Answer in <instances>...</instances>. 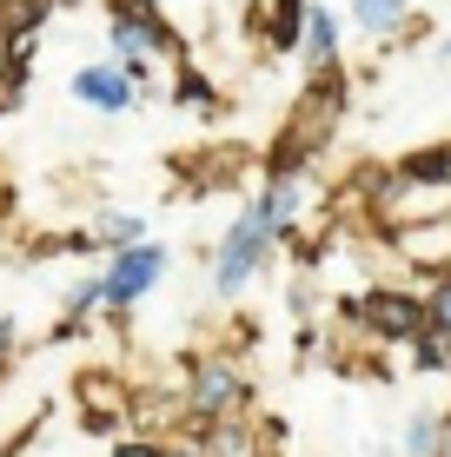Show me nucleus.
Returning a JSON list of instances; mask_svg holds the SVG:
<instances>
[{
    "label": "nucleus",
    "instance_id": "1",
    "mask_svg": "<svg viewBox=\"0 0 451 457\" xmlns=\"http://www.w3.org/2000/svg\"><path fill=\"white\" fill-rule=\"evenodd\" d=\"M272 252H279V239L266 232V219L253 212V199H246L239 212L226 219V232H220V245H213V272H206V286H213V298H246L253 292V278L272 265Z\"/></svg>",
    "mask_w": 451,
    "mask_h": 457
},
{
    "label": "nucleus",
    "instance_id": "2",
    "mask_svg": "<svg viewBox=\"0 0 451 457\" xmlns=\"http://www.w3.org/2000/svg\"><path fill=\"white\" fill-rule=\"evenodd\" d=\"M106 46L120 67H180L186 60V34L166 27V13L146 0H106Z\"/></svg>",
    "mask_w": 451,
    "mask_h": 457
},
{
    "label": "nucleus",
    "instance_id": "3",
    "mask_svg": "<svg viewBox=\"0 0 451 457\" xmlns=\"http://www.w3.org/2000/svg\"><path fill=\"white\" fill-rule=\"evenodd\" d=\"M166 272H173V252H166L160 239H139L127 252H113V259L100 265V319L127 325V312L139 305V298L160 292Z\"/></svg>",
    "mask_w": 451,
    "mask_h": 457
},
{
    "label": "nucleus",
    "instance_id": "4",
    "mask_svg": "<svg viewBox=\"0 0 451 457\" xmlns=\"http://www.w3.org/2000/svg\"><path fill=\"white\" fill-rule=\"evenodd\" d=\"M246 398H253V378H246L239 358H226V352H199L193 365H186V385H180V418L220 424V418L239 411Z\"/></svg>",
    "mask_w": 451,
    "mask_h": 457
},
{
    "label": "nucleus",
    "instance_id": "5",
    "mask_svg": "<svg viewBox=\"0 0 451 457\" xmlns=\"http://www.w3.org/2000/svg\"><path fill=\"white\" fill-rule=\"evenodd\" d=\"M313 206H319V186H313V172H305V166H266V186L253 193V212L266 219V232L279 245H299Z\"/></svg>",
    "mask_w": 451,
    "mask_h": 457
},
{
    "label": "nucleus",
    "instance_id": "6",
    "mask_svg": "<svg viewBox=\"0 0 451 457\" xmlns=\"http://www.w3.org/2000/svg\"><path fill=\"white\" fill-rule=\"evenodd\" d=\"M346 319L359 325V332H372L379 345H412L418 332H425V298L379 286V292H365V298H346Z\"/></svg>",
    "mask_w": 451,
    "mask_h": 457
},
{
    "label": "nucleus",
    "instance_id": "7",
    "mask_svg": "<svg viewBox=\"0 0 451 457\" xmlns=\"http://www.w3.org/2000/svg\"><path fill=\"white\" fill-rule=\"evenodd\" d=\"M67 93H73V106L106 113V120H120V113H133V106H139V93L127 87L120 60H80V67L67 73Z\"/></svg>",
    "mask_w": 451,
    "mask_h": 457
},
{
    "label": "nucleus",
    "instance_id": "8",
    "mask_svg": "<svg viewBox=\"0 0 451 457\" xmlns=\"http://www.w3.org/2000/svg\"><path fill=\"white\" fill-rule=\"evenodd\" d=\"M133 424V398L113 378H80V437H113Z\"/></svg>",
    "mask_w": 451,
    "mask_h": 457
},
{
    "label": "nucleus",
    "instance_id": "9",
    "mask_svg": "<svg viewBox=\"0 0 451 457\" xmlns=\"http://www.w3.org/2000/svg\"><path fill=\"white\" fill-rule=\"evenodd\" d=\"M139 239H146V212L106 206V212H93L67 245H73V252H106V259H113V252H127V245H139Z\"/></svg>",
    "mask_w": 451,
    "mask_h": 457
},
{
    "label": "nucleus",
    "instance_id": "10",
    "mask_svg": "<svg viewBox=\"0 0 451 457\" xmlns=\"http://www.w3.org/2000/svg\"><path fill=\"white\" fill-rule=\"evenodd\" d=\"M166 106H180V113H199V120H220L226 100L220 87H213V73H199L193 60H180L173 73H166Z\"/></svg>",
    "mask_w": 451,
    "mask_h": 457
},
{
    "label": "nucleus",
    "instance_id": "11",
    "mask_svg": "<svg viewBox=\"0 0 451 457\" xmlns=\"http://www.w3.org/2000/svg\"><path fill=\"white\" fill-rule=\"evenodd\" d=\"M305 13H313V0H259V46L266 54H299Z\"/></svg>",
    "mask_w": 451,
    "mask_h": 457
},
{
    "label": "nucleus",
    "instance_id": "12",
    "mask_svg": "<svg viewBox=\"0 0 451 457\" xmlns=\"http://www.w3.org/2000/svg\"><path fill=\"white\" fill-rule=\"evenodd\" d=\"M299 60H305L313 73H332V67H338V13H332V7H319V0H313V13H305Z\"/></svg>",
    "mask_w": 451,
    "mask_h": 457
},
{
    "label": "nucleus",
    "instance_id": "13",
    "mask_svg": "<svg viewBox=\"0 0 451 457\" xmlns=\"http://www.w3.org/2000/svg\"><path fill=\"white\" fill-rule=\"evenodd\" d=\"M405 21H412V0H352V27L372 40H392Z\"/></svg>",
    "mask_w": 451,
    "mask_h": 457
},
{
    "label": "nucleus",
    "instance_id": "14",
    "mask_svg": "<svg viewBox=\"0 0 451 457\" xmlns=\"http://www.w3.org/2000/svg\"><path fill=\"white\" fill-rule=\"evenodd\" d=\"M398 186H451V146H418V153H405Z\"/></svg>",
    "mask_w": 451,
    "mask_h": 457
},
{
    "label": "nucleus",
    "instance_id": "15",
    "mask_svg": "<svg viewBox=\"0 0 451 457\" xmlns=\"http://www.w3.org/2000/svg\"><path fill=\"white\" fill-rule=\"evenodd\" d=\"M60 312H67V325H87V319H100V265L80 278H67V292H60Z\"/></svg>",
    "mask_w": 451,
    "mask_h": 457
},
{
    "label": "nucleus",
    "instance_id": "16",
    "mask_svg": "<svg viewBox=\"0 0 451 457\" xmlns=\"http://www.w3.org/2000/svg\"><path fill=\"white\" fill-rule=\"evenodd\" d=\"M445 451V418L438 411H418L405 424V457H438Z\"/></svg>",
    "mask_w": 451,
    "mask_h": 457
},
{
    "label": "nucleus",
    "instance_id": "17",
    "mask_svg": "<svg viewBox=\"0 0 451 457\" xmlns=\"http://www.w3.org/2000/svg\"><path fill=\"white\" fill-rule=\"evenodd\" d=\"M412 365H418V371H451V338L425 325V332L412 338Z\"/></svg>",
    "mask_w": 451,
    "mask_h": 457
},
{
    "label": "nucleus",
    "instance_id": "18",
    "mask_svg": "<svg viewBox=\"0 0 451 457\" xmlns=\"http://www.w3.org/2000/svg\"><path fill=\"white\" fill-rule=\"evenodd\" d=\"M21 345H27V325H21V312H0V385L13 378V365H21Z\"/></svg>",
    "mask_w": 451,
    "mask_h": 457
},
{
    "label": "nucleus",
    "instance_id": "19",
    "mask_svg": "<svg viewBox=\"0 0 451 457\" xmlns=\"http://www.w3.org/2000/svg\"><path fill=\"white\" fill-rule=\"evenodd\" d=\"M425 325L451 338V278H438V286H431V298H425Z\"/></svg>",
    "mask_w": 451,
    "mask_h": 457
},
{
    "label": "nucleus",
    "instance_id": "20",
    "mask_svg": "<svg viewBox=\"0 0 451 457\" xmlns=\"http://www.w3.org/2000/svg\"><path fill=\"white\" fill-rule=\"evenodd\" d=\"M106 457H160V437H113V451H106Z\"/></svg>",
    "mask_w": 451,
    "mask_h": 457
},
{
    "label": "nucleus",
    "instance_id": "21",
    "mask_svg": "<svg viewBox=\"0 0 451 457\" xmlns=\"http://www.w3.org/2000/svg\"><path fill=\"white\" fill-rule=\"evenodd\" d=\"M160 457H206L193 437H160Z\"/></svg>",
    "mask_w": 451,
    "mask_h": 457
},
{
    "label": "nucleus",
    "instance_id": "22",
    "mask_svg": "<svg viewBox=\"0 0 451 457\" xmlns=\"http://www.w3.org/2000/svg\"><path fill=\"white\" fill-rule=\"evenodd\" d=\"M46 7H54V13H60V7H73V0H46Z\"/></svg>",
    "mask_w": 451,
    "mask_h": 457
},
{
    "label": "nucleus",
    "instance_id": "23",
    "mask_svg": "<svg viewBox=\"0 0 451 457\" xmlns=\"http://www.w3.org/2000/svg\"><path fill=\"white\" fill-rule=\"evenodd\" d=\"M146 7H160V13H166V0H146Z\"/></svg>",
    "mask_w": 451,
    "mask_h": 457
},
{
    "label": "nucleus",
    "instance_id": "24",
    "mask_svg": "<svg viewBox=\"0 0 451 457\" xmlns=\"http://www.w3.org/2000/svg\"><path fill=\"white\" fill-rule=\"evenodd\" d=\"M445 60H451V40H445Z\"/></svg>",
    "mask_w": 451,
    "mask_h": 457
}]
</instances>
